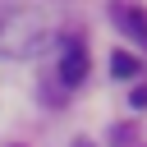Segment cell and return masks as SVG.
<instances>
[{
	"instance_id": "obj_1",
	"label": "cell",
	"mask_w": 147,
	"mask_h": 147,
	"mask_svg": "<svg viewBox=\"0 0 147 147\" xmlns=\"http://www.w3.org/2000/svg\"><path fill=\"white\" fill-rule=\"evenodd\" d=\"M55 23L46 9H0V55L5 60H32L51 46Z\"/></svg>"
},
{
	"instance_id": "obj_2",
	"label": "cell",
	"mask_w": 147,
	"mask_h": 147,
	"mask_svg": "<svg viewBox=\"0 0 147 147\" xmlns=\"http://www.w3.org/2000/svg\"><path fill=\"white\" fill-rule=\"evenodd\" d=\"M60 78L69 83V87H78L83 78H87V46L74 37V41H64V60H60Z\"/></svg>"
},
{
	"instance_id": "obj_3",
	"label": "cell",
	"mask_w": 147,
	"mask_h": 147,
	"mask_svg": "<svg viewBox=\"0 0 147 147\" xmlns=\"http://www.w3.org/2000/svg\"><path fill=\"white\" fill-rule=\"evenodd\" d=\"M115 18H119V28L129 32V41L147 46V14H142L138 5H119V9H115Z\"/></svg>"
},
{
	"instance_id": "obj_4",
	"label": "cell",
	"mask_w": 147,
	"mask_h": 147,
	"mask_svg": "<svg viewBox=\"0 0 147 147\" xmlns=\"http://www.w3.org/2000/svg\"><path fill=\"white\" fill-rule=\"evenodd\" d=\"M110 74H115V78H133V74H138V60H133L129 51H110Z\"/></svg>"
},
{
	"instance_id": "obj_5",
	"label": "cell",
	"mask_w": 147,
	"mask_h": 147,
	"mask_svg": "<svg viewBox=\"0 0 147 147\" xmlns=\"http://www.w3.org/2000/svg\"><path fill=\"white\" fill-rule=\"evenodd\" d=\"M129 106H147V87H133L129 92Z\"/></svg>"
}]
</instances>
